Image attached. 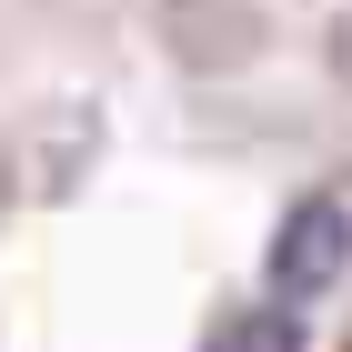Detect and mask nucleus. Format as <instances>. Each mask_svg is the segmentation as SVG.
<instances>
[{
	"label": "nucleus",
	"mask_w": 352,
	"mask_h": 352,
	"mask_svg": "<svg viewBox=\"0 0 352 352\" xmlns=\"http://www.w3.org/2000/svg\"><path fill=\"white\" fill-rule=\"evenodd\" d=\"M342 272H352V201H332V191L292 201L282 232H272V302L302 312V302H322Z\"/></svg>",
	"instance_id": "f257e3e1"
},
{
	"label": "nucleus",
	"mask_w": 352,
	"mask_h": 352,
	"mask_svg": "<svg viewBox=\"0 0 352 352\" xmlns=\"http://www.w3.org/2000/svg\"><path fill=\"white\" fill-rule=\"evenodd\" d=\"M212 352H302L292 302H242V312H232V322L212 332Z\"/></svg>",
	"instance_id": "f03ea898"
}]
</instances>
